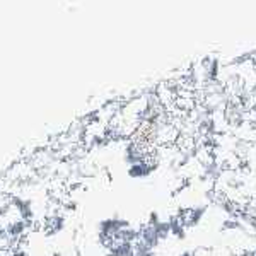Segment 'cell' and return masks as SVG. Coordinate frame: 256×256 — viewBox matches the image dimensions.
Masks as SVG:
<instances>
[{
    "label": "cell",
    "instance_id": "cell-3",
    "mask_svg": "<svg viewBox=\"0 0 256 256\" xmlns=\"http://www.w3.org/2000/svg\"><path fill=\"white\" fill-rule=\"evenodd\" d=\"M158 169H159V159L150 158V159L142 160V162L128 166L126 174L130 176L132 180H147V178H150Z\"/></svg>",
    "mask_w": 256,
    "mask_h": 256
},
{
    "label": "cell",
    "instance_id": "cell-6",
    "mask_svg": "<svg viewBox=\"0 0 256 256\" xmlns=\"http://www.w3.org/2000/svg\"><path fill=\"white\" fill-rule=\"evenodd\" d=\"M178 256H198V253L195 250H184V251H181Z\"/></svg>",
    "mask_w": 256,
    "mask_h": 256
},
{
    "label": "cell",
    "instance_id": "cell-4",
    "mask_svg": "<svg viewBox=\"0 0 256 256\" xmlns=\"http://www.w3.org/2000/svg\"><path fill=\"white\" fill-rule=\"evenodd\" d=\"M10 202H12V205L18 208L19 217L22 218V220L30 222L31 218L34 217V212H32V205H31L30 200H24V198H20V196H14Z\"/></svg>",
    "mask_w": 256,
    "mask_h": 256
},
{
    "label": "cell",
    "instance_id": "cell-1",
    "mask_svg": "<svg viewBox=\"0 0 256 256\" xmlns=\"http://www.w3.org/2000/svg\"><path fill=\"white\" fill-rule=\"evenodd\" d=\"M128 227H132V224L125 217H120V216L106 217L98 222V236L102 242H106L111 241L113 238H116L122 230L128 229Z\"/></svg>",
    "mask_w": 256,
    "mask_h": 256
},
{
    "label": "cell",
    "instance_id": "cell-7",
    "mask_svg": "<svg viewBox=\"0 0 256 256\" xmlns=\"http://www.w3.org/2000/svg\"><path fill=\"white\" fill-rule=\"evenodd\" d=\"M254 146H256V140H254Z\"/></svg>",
    "mask_w": 256,
    "mask_h": 256
},
{
    "label": "cell",
    "instance_id": "cell-2",
    "mask_svg": "<svg viewBox=\"0 0 256 256\" xmlns=\"http://www.w3.org/2000/svg\"><path fill=\"white\" fill-rule=\"evenodd\" d=\"M208 210H210V205L205 204V202H200V204L190 205V207L180 210V212H178V216H180L181 222H183L186 229H192V227L200 226L202 222L205 220Z\"/></svg>",
    "mask_w": 256,
    "mask_h": 256
},
{
    "label": "cell",
    "instance_id": "cell-5",
    "mask_svg": "<svg viewBox=\"0 0 256 256\" xmlns=\"http://www.w3.org/2000/svg\"><path fill=\"white\" fill-rule=\"evenodd\" d=\"M164 220V217L160 216L159 212H156V210H152L150 214H148V217H147V222L146 224L147 226H158L159 222H162Z\"/></svg>",
    "mask_w": 256,
    "mask_h": 256
}]
</instances>
